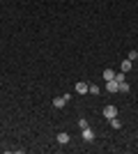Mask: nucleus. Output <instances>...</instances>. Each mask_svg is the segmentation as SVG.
I'll use <instances>...</instances> for the list:
<instances>
[{"instance_id": "nucleus-4", "label": "nucleus", "mask_w": 138, "mask_h": 154, "mask_svg": "<svg viewBox=\"0 0 138 154\" xmlns=\"http://www.w3.org/2000/svg\"><path fill=\"white\" fill-rule=\"evenodd\" d=\"M55 140H58L60 145H67V143H69V134H65V131H60V134L55 136Z\"/></svg>"}, {"instance_id": "nucleus-2", "label": "nucleus", "mask_w": 138, "mask_h": 154, "mask_svg": "<svg viewBox=\"0 0 138 154\" xmlns=\"http://www.w3.org/2000/svg\"><path fill=\"white\" fill-rule=\"evenodd\" d=\"M81 136H83V140H87V143H92V140H94V131H92L90 127L81 129Z\"/></svg>"}, {"instance_id": "nucleus-13", "label": "nucleus", "mask_w": 138, "mask_h": 154, "mask_svg": "<svg viewBox=\"0 0 138 154\" xmlns=\"http://www.w3.org/2000/svg\"><path fill=\"white\" fill-rule=\"evenodd\" d=\"M115 81H118V83H122V81H124V71H122V74H115Z\"/></svg>"}, {"instance_id": "nucleus-7", "label": "nucleus", "mask_w": 138, "mask_h": 154, "mask_svg": "<svg viewBox=\"0 0 138 154\" xmlns=\"http://www.w3.org/2000/svg\"><path fill=\"white\" fill-rule=\"evenodd\" d=\"M104 78L106 81H113V78H115V71L113 69H104Z\"/></svg>"}, {"instance_id": "nucleus-5", "label": "nucleus", "mask_w": 138, "mask_h": 154, "mask_svg": "<svg viewBox=\"0 0 138 154\" xmlns=\"http://www.w3.org/2000/svg\"><path fill=\"white\" fill-rule=\"evenodd\" d=\"M87 90H90V88H87V83H83V81H78V83H76V92H78V94H87Z\"/></svg>"}, {"instance_id": "nucleus-3", "label": "nucleus", "mask_w": 138, "mask_h": 154, "mask_svg": "<svg viewBox=\"0 0 138 154\" xmlns=\"http://www.w3.org/2000/svg\"><path fill=\"white\" fill-rule=\"evenodd\" d=\"M118 88H120V83L113 78V81H106V90L108 92H118Z\"/></svg>"}, {"instance_id": "nucleus-9", "label": "nucleus", "mask_w": 138, "mask_h": 154, "mask_svg": "<svg viewBox=\"0 0 138 154\" xmlns=\"http://www.w3.org/2000/svg\"><path fill=\"white\" fill-rule=\"evenodd\" d=\"M118 92H129V83H127V81H122V83H120V88H118Z\"/></svg>"}, {"instance_id": "nucleus-12", "label": "nucleus", "mask_w": 138, "mask_h": 154, "mask_svg": "<svg viewBox=\"0 0 138 154\" xmlns=\"http://www.w3.org/2000/svg\"><path fill=\"white\" fill-rule=\"evenodd\" d=\"M127 58H129V60H131V62H133V60L138 58V53H136V51H129V55H127Z\"/></svg>"}, {"instance_id": "nucleus-10", "label": "nucleus", "mask_w": 138, "mask_h": 154, "mask_svg": "<svg viewBox=\"0 0 138 154\" xmlns=\"http://www.w3.org/2000/svg\"><path fill=\"white\" fill-rule=\"evenodd\" d=\"M87 92H90V94H101V90H99V85H90V90H87Z\"/></svg>"}, {"instance_id": "nucleus-8", "label": "nucleus", "mask_w": 138, "mask_h": 154, "mask_svg": "<svg viewBox=\"0 0 138 154\" xmlns=\"http://www.w3.org/2000/svg\"><path fill=\"white\" fill-rule=\"evenodd\" d=\"M131 60H129V58H127V60H122V71H129V69H131Z\"/></svg>"}, {"instance_id": "nucleus-14", "label": "nucleus", "mask_w": 138, "mask_h": 154, "mask_svg": "<svg viewBox=\"0 0 138 154\" xmlns=\"http://www.w3.org/2000/svg\"><path fill=\"white\" fill-rule=\"evenodd\" d=\"M136 138H138V134H136Z\"/></svg>"}, {"instance_id": "nucleus-1", "label": "nucleus", "mask_w": 138, "mask_h": 154, "mask_svg": "<svg viewBox=\"0 0 138 154\" xmlns=\"http://www.w3.org/2000/svg\"><path fill=\"white\" fill-rule=\"evenodd\" d=\"M104 117H106V120H113V117H118V108H115L113 103L104 106Z\"/></svg>"}, {"instance_id": "nucleus-11", "label": "nucleus", "mask_w": 138, "mask_h": 154, "mask_svg": "<svg viewBox=\"0 0 138 154\" xmlns=\"http://www.w3.org/2000/svg\"><path fill=\"white\" fill-rule=\"evenodd\" d=\"M108 122H111L113 129H120V120H118V117H113V120H108Z\"/></svg>"}, {"instance_id": "nucleus-6", "label": "nucleus", "mask_w": 138, "mask_h": 154, "mask_svg": "<svg viewBox=\"0 0 138 154\" xmlns=\"http://www.w3.org/2000/svg\"><path fill=\"white\" fill-rule=\"evenodd\" d=\"M65 103H67V99H65V97H55V99H53V106H55V108H62Z\"/></svg>"}]
</instances>
